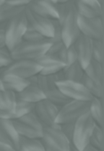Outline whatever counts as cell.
Listing matches in <instances>:
<instances>
[{"instance_id": "6da1fadb", "label": "cell", "mask_w": 104, "mask_h": 151, "mask_svg": "<svg viewBox=\"0 0 104 151\" xmlns=\"http://www.w3.org/2000/svg\"><path fill=\"white\" fill-rule=\"evenodd\" d=\"M28 21L24 11L16 15L6 23V48L10 52L23 41V36L28 28Z\"/></svg>"}, {"instance_id": "7a4b0ae2", "label": "cell", "mask_w": 104, "mask_h": 151, "mask_svg": "<svg viewBox=\"0 0 104 151\" xmlns=\"http://www.w3.org/2000/svg\"><path fill=\"white\" fill-rule=\"evenodd\" d=\"M50 45L51 43L47 39L35 43L22 41L10 52V56L13 60H35L46 54Z\"/></svg>"}, {"instance_id": "3957f363", "label": "cell", "mask_w": 104, "mask_h": 151, "mask_svg": "<svg viewBox=\"0 0 104 151\" xmlns=\"http://www.w3.org/2000/svg\"><path fill=\"white\" fill-rule=\"evenodd\" d=\"M12 124L20 137L29 139H41L43 125L35 115L34 111L20 118L11 120Z\"/></svg>"}, {"instance_id": "277c9868", "label": "cell", "mask_w": 104, "mask_h": 151, "mask_svg": "<svg viewBox=\"0 0 104 151\" xmlns=\"http://www.w3.org/2000/svg\"><path fill=\"white\" fill-rule=\"evenodd\" d=\"M95 125L96 124L89 113L78 118L75 122L71 145L78 151H82L89 144V139Z\"/></svg>"}, {"instance_id": "5b68a950", "label": "cell", "mask_w": 104, "mask_h": 151, "mask_svg": "<svg viewBox=\"0 0 104 151\" xmlns=\"http://www.w3.org/2000/svg\"><path fill=\"white\" fill-rule=\"evenodd\" d=\"M41 141L48 151H70L71 143L60 127L43 126Z\"/></svg>"}, {"instance_id": "8992f818", "label": "cell", "mask_w": 104, "mask_h": 151, "mask_svg": "<svg viewBox=\"0 0 104 151\" xmlns=\"http://www.w3.org/2000/svg\"><path fill=\"white\" fill-rule=\"evenodd\" d=\"M90 101H69L59 109L56 117V124H62L66 123H75L84 114L88 113Z\"/></svg>"}, {"instance_id": "52a82bcc", "label": "cell", "mask_w": 104, "mask_h": 151, "mask_svg": "<svg viewBox=\"0 0 104 151\" xmlns=\"http://www.w3.org/2000/svg\"><path fill=\"white\" fill-rule=\"evenodd\" d=\"M56 81L53 75L52 76H43L38 75V86L43 91L45 97L47 101L55 104L59 108L66 104L69 100L57 87Z\"/></svg>"}, {"instance_id": "ba28073f", "label": "cell", "mask_w": 104, "mask_h": 151, "mask_svg": "<svg viewBox=\"0 0 104 151\" xmlns=\"http://www.w3.org/2000/svg\"><path fill=\"white\" fill-rule=\"evenodd\" d=\"M77 18H78V14L75 6V1L73 0L67 16L65 17L62 23L61 24V40L66 47L72 45L77 40V38L79 37V35L81 34L78 28Z\"/></svg>"}, {"instance_id": "9c48e42d", "label": "cell", "mask_w": 104, "mask_h": 151, "mask_svg": "<svg viewBox=\"0 0 104 151\" xmlns=\"http://www.w3.org/2000/svg\"><path fill=\"white\" fill-rule=\"evenodd\" d=\"M41 67L35 60H13L7 67L0 69V74H10L28 79L40 73Z\"/></svg>"}, {"instance_id": "30bf717a", "label": "cell", "mask_w": 104, "mask_h": 151, "mask_svg": "<svg viewBox=\"0 0 104 151\" xmlns=\"http://www.w3.org/2000/svg\"><path fill=\"white\" fill-rule=\"evenodd\" d=\"M55 84L59 90L70 101H91L93 98L80 82L63 80Z\"/></svg>"}, {"instance_id": "8fae6325", "label": "cell", "mask_w": 104, "mask_h": 151, "mask_svg": "<svg viewBox=\"0 0 104 151\" xmlns=\"http://www.w3.org/2000/svg\"><path fill=\"white\" fill-rule=\"evenodd\" d=\"M59 109L58 106L45 99L35 104L34 113L43 126L60 127V125L56 124Z\"/></svg>"}, {"instance_id": "7c38bea8", "label": "cell", "mask_w": 104, "mask_h": 151, "mask_svg": "<svg viewBox=\"0 0 104 151\" xmlns=\"http://www.w3.org/2000/svg\"><path fill=\"white\" fill-rule=\"evenodd\" d=\"M78 28L80 33L92 40H103V20L99 18H85L78 14Z\"/></svg>"}, {"instance_id": "4fadbf2b", "label": "cell", "mask_w": 104, "mask_h": 151, "mask_svg": "<svg viewBox=\"0 0 104 151\" xmlns=\"http://www.w3.org/2000/svg\"><path fill=\"white\" fill-rule=\"evenodd\" d=\"M24 13L30 26L39 32L46 39H51L53 37L54 29L52 20L38 15L27 7L25 8Z\"/></svg>"}, {"instance_id": "5bb4252c", "label": "cell", "mask_w": 104, "mask_h": 151, "mask_svg": "<svg viewBox=\"0 0 104 151\" xmlns=\"http://www.w3.org/2000/svg\"><path fill=\"white\" fill-rule=\"evenodd\" d=\"M73 45L77 52V61L83 67V68H84L92 60V40L80 34Z\"/></svg>"}, {"instance_id": "9a60e30c", "label": "cell", "mask_w": 104, "mask_h": 151, "mask_svg": "<svg viewBox=\"0 0 104 151\" xmlns=\"http://www.w3.org/2000/svg\"><path fill=\"white\" fill-rule=\"evenodd\" d=\"M77 14L85 18L102 17L103 6L97 0H74Z\"/></svg>"}, {"instance_id": "2e32d148", "label": "cell", "mask_w": 104, "mask_h": 151, "mask_svg": "<svg viewBox=\"0 0 104 151\" xmlns=\"http://www.w3.org/2000/svg\"><path fill=\"white\" fill-rule=\"evenodd\" d=\"M35 61L41 67L40 75L52 76L63 69L65 65L56 57L47 53L35 60Z\"/></svg>"}, {"instance_id": "e0dca14e", "label": "cell", "mask_w": 104, "mask_h": 151, "mask_svg": "<svg viewBox=\"0 0 104 151\" xmlns=\"http://www.w3.org/2000/svg\"><path fill=\"white\" fill-rule=\"evenodd\" d=\"M20 136L16 132L11 120L0 119V142L12 146L18 151Z\"/></svg>"}, {"instance_id": "ac0fdd59", "label": "cell", "mask_w": 104, "mask_h": 151, "mask_svg": "<svg viewBox=\"0 0 104 151\" xmlns=\"http://www.w3.org/2000/svg\"><path fill=\"white\" fill-rule=\"evenodd\" d=\"M30 11L38 15L50 19L58 20V12L56 9V5L49 4L44 0H31V2L26 6Z\"/></svg>"}, {"instance_id": "d6986e66", "label": "cell", "mask_w": 104, "mask_h": 151, "mask_svg": "<svg viewBox=\"0 0 104 151\" xmlns=\"http://www.w3.org/2000/svg\"><path fill=\"white\" fill-rule=\"evenodd\" d=\"M0 78L5 91H10L15 93L22 92L29 86V82L26 79H22L10 74H0Z\"/></svg>"}, {"instance_id": "ffe728a7", "label": "cell", "mask_w": 104, "mask_h": 151, "mask_svg": "<svg viewBox=\"0 0 104 151\" xmlns=\"http://www.w3.org/2000/svg\"><path fill=\"white\" fill-rule=\"evenodd\" d=\"M16 97L18 100L32 104H37L38 102L46 99L43 91L38 86L32 85H29L22 92L16 93Z\"/></svg>"}, {"instance_id": "44dd1931", "label": "cell", "mask_w": 104, "mask_h": 151, "mask_svg": "<svg viewBox=\"0 0 104 151\" xmlns=\"http://www.w3.org/2000/svg\"><path fill=\"white\" fill-rule=\"evenodd\" d=\"M91 117L94 123L100 127L103 128L104 125V110H103V99L92 98L90 101L89 111Z\"/></svg>"}, {"instance_id": "7402d4cb", "label": "cell", "mask_w": 104, "mask_h": 151, "mask_svg": "<svg viewBox=\"0 0 104 151\" xmlns=\"http://www.w3.org/2000/svg\"><path fill=\"white\" fill-rule=\"evenodd\" d=\"M80 83L84 86V87L88 91V93L93 97L97 99H103L104 92H103V84L97 82L84 74Z\"/></svg>"}, {"instance_id": "603a6c76", "label": "cell", "mask_w": 104, "mask_h": 151, "mask_svg": "<svg viewBox=\"0 0 104 151\" xmlns=\"http://www.w3.org/2000/svg\"><path fill=\"white\" fill-rule=\"evenodd\" d=\"M84 75H86L88 78L103 84V81H104L103 64L99 63L93 60H91L88 65L84 68Z\"/></svg>"}, {"instance_id": "cb8c5ba5", "label": "cell", "mask_w": 104, "mask_h": 151, "mask_svg": "<svg viewBox=\"0 0 104 151\" xmlns=\"http://www.w3.org/2000/svg\"><path fill=\"white\" fill-rule=\"evenodd\" d=\"M65 80L74 81V82H80L82 77L84 76V68L79 64L78 61L74 62L71 65L65 66L62 69Z\"/></svg>"}, {"instance_id": "d4e9b609", "label": "cell", "mask_w": 104, "mask_h": 151, "mask_svg": "<svg viewBox=\"0 0 104 151\" xmlns=\"http://www.w3.org/2000/svg\"><path fill=\"white\" fill-rule=\"evenodd\" d=\"M18 151H46L41 139L20 137Z\"/></svg>"}, {"instance_id": "484cf974", "label": "cell", "mask_w": 104, "mask_h": 151, "mask_svg": "<svg viewBox=\"0 0 104 151\" xmlns=\"http://www.w3.org/2000/svg\"><path fill=\"white\" fill-rule=\"evenodd\" d=\"M17 97L16 93L10 91H0V109L14 112Z\"/></svg>"}, {"instance_id": "4316f807", "label": "cell", "mask_w": 104, "mask_h": 151, "mask_svg": "<svg viewBox=\"0 0 104 151\" xmlns=\"http://www.w3.org/2000/svg\"><path fill=\"white\" fill-rule=\"evenodd\" d=\"M26 8V7H25ZM25 8L13 7L6 4L0 6V24L7 23L16 15L20 14L22 12L25 10Z\"/></svg>"}, {"instance_id": "83f0119b", "label": "cell", "mask_w": 104, "mask_h": 151, "mask_svg": "<svg viewBox=\"0 0 104 151\" xmlns=\"http://www.w3.org/2000/svg\"><path fill=\"white\" fill-rule=\"evenodd\" d=\"M56 57L65 65V66H69L73 64L74 62L77 61V52L75 50L74 45H70L69 47L64 46L56 55Z\"/></svg>"}, {"instance_id": "f1b7e54d", "label": "cell", "mask_w": 104, "mask_h": 151, "mask_svg": "<svg viewBox=\"0 0 104 151\" xmlns=\"http://www.w3.org/2000/svg\"><path fill=\"white\" fill-rule=\"evenodd\" d=\"M89 145L92 146L93 147L103 151L104 149V133L103 128L100 127L99 125H95L94 129L92 132V135L89 139Z\"/></svg>"}, {"instance_id": "f546056e", "label": "cell", "mask_w": 104, "mask_h": 151, "mask_svg": "<svg viewBox=\"0 0 104 151\" xmlns=\"http://www.w3.org/2000/svg\"><path fill=\"white\" fill-rule=\"evenodd\" d=\"M35 109V104L29 103L21 100L16 101L15 104V109H14V115H15V119L20 118L30 112H33Z\"/></svg>"}, {"instance_id": "4dcf8cb0", "label": "cell", "mask_w": 104, "mask_h": 151, "mask_svg": "<svg viewBox=\"0 0 104 151\" xmlns=\"http://www.w3.org/2000/svg\"><path fill=\"white\" fill-rule=\"evenodd\" d=\"M92 60L103 64V61H104L103 40H92Z\"/></svg>"}, {"instance_id": "1f68e13d", "label": "cell", "mask_w": 104, "mask_h": 151, "mask_svg": "<svg viewBox=\"0 0 104 151\" xmlns=\"http://www.w3.org/2000/svg\"><path fill=\"white\" fill-rule=\"evenodd\" d=\"M46 38L45 37H43L39 32H38L36 29H34L31 26L28 25L27 30L23 36V41L25 42H41L46 40Z\"/></svg>"}, {"instance_id": "d6a6232c", "label": "cell", "mask_w": 104, "mask_h": 151, "mask_svg": "<svg viewBox=\"0 0 104 151\" xmlns=\"http://www.w3.org/2000/svg\"><path fill=\"white\" fill-rule=\"evenodd\" d=\"M12 62L13 60L10 56V52L6 50V48L0 49V69L7 67Z\"/></svg>"}, {"instance_id": "836d02e7", "label": "cell", "mask_w": 104, "mask_h": 151, "mask_svg": "<svg viewBox=\"0 0 104 151\" xmlns=\"http://www.w3.org/2000/svg\"><path fill=\"white\" fill-rule=\"evenodd\" d=\"M74 125H75V123H66V124H60V129H61V132L66 136V138L69 140L70 143H71L72 138H73Z\"/></svg>"}, {"instance_id": "e575fe53", "label": "cell", "mask_w": 104, "mask_h": 151, "mask_svg": "<svg viewBox=\"0 0 104 151\" xmlns=\"http://www.w3.org/2000/svg\"><path fill=\"white\" fill-rule=\"evenodd\" d=\"M64 44L63 42H56V43H51L50 48L47 51V54L49 55H53V56H56L58 54V52L64 47Z\"/></svg>"}, {"instance_id": "d590c367", "label": "cell", "mask_w": 104, "mask_h": 151, "mask_svg": "<svg viewBox=\"0 0 104 151\" xmlns=\"http://www.w3.org/2000/svg\"><path fill=\"white\" fill-rule=\"evenodd\" d=\"M30 2L31 0H6V5L19 8H25Z\"/></svg>"}, {"instance_id": "8d00e7d4", "label": "cell", "mask_w": 104, "mask_h": 151, "mask_svg": "<svg viewBox=\"0 0 104 151\" xmlns=\"http://www.w3.org/2000/svg\"><path fill=\"white\" fill-rule=\"evenodd\" d=\"M6 48V32L5 28H0V49Z\"/></svg>"}, {"instance_id": "74e56055", "label": "cell", "mask_w": 104, "mask_h": 151, "mask_svg": "<svg viewBox=\"0 0 104 151\" xmlns=\"http://www.w3.org/2000/svg\"><path fill=\"white\" fill-rule=\"evenodd\" d=\"M0 151H17L12 146L0 142Z\"/></svg>"}, {"instance_id": "f35d334b", "label": "cell", "mask_w": 104, "mask_h": 151, "mask_svg": "<svg viewBox=\"0 0 104 151\" xmlns=\"http://www.w3.org/2000/svg\"><path fill=\"white\" fill-rule=\"evenodd\" d=\"M82 151H100V150H99V149H97V148H95L92 146H91V145L88 144Z\"/></svg>"}, {"instance_id": "ab89813d", "label": "cell", "mask_w": 104, "mask_h": 151, "mask_svg": "<svg viewBox=\"0 0 104 151\" xmlns=\"http://www.w3.org/2000/svg\"><path fill=\"white\" fill-rule=\"evenodd\" d=\"M44 1H46V2H47V3H49V4L54 5V6L58 4V1H57V0H44Z\"/></svg>"}, {"instance_id": "60d3db41", "label": "cell", "mask_w": 104, "mask_h": 151, "mask_svg": "<svg viewBox=\"0 0 104 151\" xmlns=\"http://www.w3.org/2000/svg\"><path fill=\"white\" fill-rule=\"evenodd\" d=\"M57 1H58V4H64V3L70 1V0H57Z\"/></svg>"}, {"instance_id": "b9f144b4", "label": "cell", "mask_w": 104, "mask_h": 151, "mask_svg": "<svg viewBox=\"0 0 104 151\" xmlns=\"http://www.w3.org/2000/svg\"><path fill=\"white\" fill-rule=\"evenodd\" d=\"M6 4V0H0V6H3Z\"/></svg>"}, {"instance_id": "7bdbcfd3", "label": "cell", "mask_w": 104, "mask_h": 151, "mask_svg": "<svg viewBox=\"0 0 104 151\" xmlns=\"http://www.w3.org/2000/svg\"><path fill=\"white\" fill-rule=\"evenodd\" d=\"M3 86H2V82H1V78H0V91H3Z\"/></svg>"}, {"instance_id": "ee69618b", "label": "cell", "mask_w": 104, "mask_h": 151, "mask_svg": "<svg viewBox=\"0 0 104 151\" xmlns=\"http://www.w3.org/2000/svg\"><path fill=\"white\" fill-rule=\"evenodd\" d=\"M97 1H98L101 6H103V0H97Z\"/></svg>"}]
</instances>
